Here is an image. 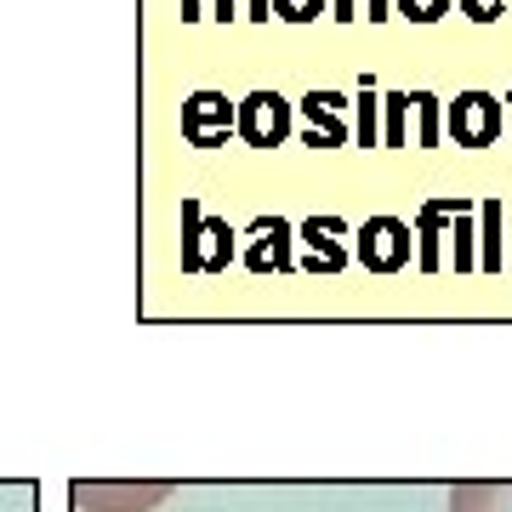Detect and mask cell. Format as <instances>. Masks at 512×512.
<instances>
[{
    "mask_svg": "<svg viewBox=\"0 0 512 512\" xmlns=\"http://www.w3.org/2000/svg\"><path fill=\"white\" fill-rule=\"evenodd\" d=\"M410 251H416V228L404 217H365L353 228V262L365 268V274H404L410 268Z\"/></svg>",
    "mask_w": 512,
    "mask_h": 512,
    "instance_id": "6da1fadb",
    "label": "cell"
},
{
    "mask_svg": "<svg viewBox=\"0 0 512 512\" xmlns=\"http://www.w3.org/2000/svg\"><path fill=\"white\" fill-rule=\"evenodd\" d=\"M296 131V103L279 97L274 86H256V92L239 97L234 109V137L245 148H285Z\"/></svg>",
    "mask_w": 512,
    "mask_h": 512,
    "instance_id": "7a4b0ae2",
    "label": "cell"
},
{
    "mask_svg": "<svg viewBox=\"0 0 512 512\" xmlns=\"http://www.w3.org/2000/svg\"><path fill=\"white\" fill-rule=\"evenodd\" d=\"M234 262V228L228 217H205V205L183 200V274H222Z\"/></svg>",
    "mask_w": 512,
    "mask_h": 512,
    "instance_id": "3957f363",
    "label": "cell"
},
{
    "mask_svg": "<svg viewBox=\"0 0 512 512\" xmlns=\"http://www.w3.org/2000/svg\"><path fill=\"white\" fill-rule=\"evenodd\" d=\"M74 512H154L171 495L165 478H80L74 484Z\"/></svg>",
    "mask_w": 512,
    "mask_h": 512,
    "instance_id": "277c9868",
    "label": "cell"
},
{
    "mask_svg": "<svg viewBox=\"0 0 512 512\" xmlns=\"http://www.w3.org/2000/svg\"><path fill=\"white\" fill-rule=\"evenodd\" d=\"M507 126V103L495 92H456V103L444 109V137L456 148H495Z\"/></svg>",
    "mask_w": 512,
    "mask_h": 512,
    "instance_id": "5b68a950",
    "label": "cell"
},
{
    "mask_svg": "<svg viewBox=\"0 0 512 512\" xmlns=\"http://www.w3.org/2000/svg\"><path fill=\"white\" fill-rule=\"evenodd\" d=\"M234 109L239 103H228V92H194L183 103V137L194 148H228V137H234Z\"/></svg>",
    "mask_w": 512,
    "mask_h": 512,
    "instance_id": "8992f818",
    "label": "cell"
},
{
    "mask_svg": "<svg viewBox=\"0 0 512 512\" xmlns=\"http://www.w3.org/2000/svg\"><path fill=\"white\" fill-rule=\"evenodd\" d=\"M342 234H348L342 217H308L302 228H296V239H302V262H296V268H308V274H342V268L353 262V251L342 245Z\"/></svg>",
    "mask_w": 512,
    "mask_h": 512,
    "instance_id": "52a82bcc",
    "label": "cell"
},
{
    "mask_svg": "<svg viewBox=\"0 0 512 512\" xmlns=\"http://www.w3.org/2000/svg\"><path fill=\"white\" fill-rule=\"evenodd\" d=\"M251 245H245V268L251 274H291L296 268V228L285 217H256Z\"/></svg>",
    "mask_w": 512,
    "mask_h": 512,
    "instance_id": "ba28073f",
    "label": "cell"
},
{
    "mask_svg": "<svg viewBox=\"0 0 512 512\" xmlns=\"http://www.w3.org/2000/svg\"><path fill=\"white\" fill-rule=\"evenodd\" d=\"M296 109H302V120H308V131H302V143H308V148H342L353 137L348 120H342V109H348V97H342V92L313 86Z\"/></svg>",
    "mask_w": 512,
    "mask_h": 512,
    "instance_id": "9c48e42d",
    "label": "cell"
},
{
    "mask_svg": "<svg viewBox=\"0 0 512 512\" xmlns=\"http://www.w3.org/2000/svg\"><path fill=\"white\" fill-rule=\"evenodd\" d=\"M461 211V194H439L416 211V268L421 274H439L444 268V228Z\"/></svg>",
    "mask_w": 512,
    "mask_h": 512,
    "instance_id": "30bf717a",
    "label": "cell"
},
{
    "mask_svg": "<svg viewBox=\"0 0 512 512\" xmlns=\"http://www.w3.org/2000/svg\"><path fill=\"white\" fill-rule=\"evenodd\" d=\"M501 217H507V205L495 200V194H484V200H478V268H484V274H501V268H507Z\"/></svg>",
    "mask_w": 512,
    "mask_h": 512,
    "instance_id": "8fae6325",
    "label": "cell"
},
{
    "mask_svg": "<svg viewBox=\"0 0 512 512\" xmlns=\"http://www.w3.org/2000/svg\"><path fill=\"white\" fill-rule=\"evenodd\" d=\"M450 512H512V478H473L450 490Z\"/></svg>",
    "mask_w": 512,
    "mask_h": 512,
    "instance_id": "7c38bea8",
    "label": "cell"
},
{
    "mask_svg": "<svg viewBox=\"0 0 512 512\" xmlns=\"http://www.w3.org/2000/svg\"><path fill=\"white\" fill-rule=\"evenodd\" d=\"M353 143L359 148H382V92L376 80H359V97H353Z\"/></svg>",
    "mask_w": 512,
    "mask_h": 512,
    "instance_id": "4fadbf2b",
    "label": "cell"
},
{
    "mask_svg": "<svg viewBox=\"0 0 512 512\" xmlns=\"http://www.w3.org/2000/svg\"><path fill=\"white\" fill-rule=\"evenodd\" d=\"M444 239H456V274H473L478 268V205L473 200H461V211L450 217V234Z\"/></svg>",
    "mask_w": 512,
    "mask_h": 512,
    "instance_id": "5bb4252c",
    "label": "cell"
},
{
    "mask_svg": "<svg viewBox=\"0 0 512 512\" xmlns=\"http://www.w3.org/2000/svg\"><path fill=\"white\" fill-rule=\"evenodd\" d=\"M382 148H410V92H382Z\"/></svg>",
    "mask_w": 512,
    "mask_h": 512,
    "instance_id": "9a60e30c",
    "label": "cell"
},
{
    "mask_svg": "<svg viewBox=\"0 0 512 512\" xmlns=\"http://www.w3.org/2000/svg\"><path fill=\"white\" fill-rule=\"evenodd\" d=\"M410 114H416V148H439L444 137V103L433 92H410Z\"/></svg>",
    "mask_w": 512,
    "mask_h": 512,
    "instance_id": "2e32d148",
    "label": "cell"
},
{
    "mask_svg": "<svg viewBox=\"0 0 512 512\" xmlns=\"http://www.w3.org/2000/svg\"><path fill=\"white\" fill-rule=\"evenodd\" d=\"M456 0H393V18H410V23H439Z\"/></svg>",
    "mask_w": 512,
    "mask_h": 512,
    "instance_id": "e0dca14e",
    "label": "cell"
},
{
    "mask_svg": "<svg viewBox=\"0 0 512 512\" xmlns=\"http://www.w3.org/2000/svg\"><path fill=\"white\" fill-rule=\"evenodd\" d=\"M319 12H330V0H274V18L285 23H313Z\"/></svg>",
    "mask_w": 512,
    "mask_h": 512,
    "instance_id": "ac0fdd59",
    "label": "cell"
},
{
    "mask_svg": "<svg viewBox=\"0 0 512 512\" xmlns=\"http://www.w3.org/2000/svg\"><path fill=\"white\" fill-rule=\"evenodd\" d=\"M461 6V18H473V23H495L501 12H512V0H456Z\"/></svg>",
    "mask_w": 512,
    "mask_h": 512,
    "instance_id": "d6986e66",
    "label": "cell"
},
{
    "mask_svg": "<svg viewBox=\"0 0 512 512\" xmlns=\"http://www.w3.org/2000/svg\"><path fill=\"white\" fill-rule=\"evenodd\" d=\"M239 18H251V23H268V18H274V0H245V6H239Z\"/></svg>",
    "mask_w": 512,
    "mask_h": 512,
    "instance_id": "ffe728a7",
    "label": "cell"
},
{
    "mask_svg": "<svg viewBox=\"0 0 512 512\" xmlns=\"http://www.w3.org/2000/svg\"><path fill=\"white\" fill-rule=\"evenodd\" d=\"M205 18H217V23H234V18H239V0H211V6H205Z\"/></svg>",
    "mask_w": 512,
    "mask_h": 512,
    "instance_id": "44dd1931",
    "label": "cell"
},
{
    "mask_svg": "<svg viewBox=\"0 0 512 512\" xmlns=\"http://www.w3.org/2000/svg\"><path fill=\"white\" fill-rule=\"evenodd\" d=\"M359 12H365L370 23H387V18H393V0H365Z\"/></svg>",
    "mask_w": 512,
    "mask_h": 512,
    "instance_id": "7402d4cb",
    "label": "cell"
},
{
    "mask_svg": "<svg viewBox=\"0 0 512 512\" xmlns=\"http://www.w3.org/2000/svg\"><path fill=\"white\" fill-rule=\"evenodd\" d=\"M330 18H336V23H353V18H359V0H330Z\"/></svg>",
    "mask_w": 512,
    "mask_h": 512,
    "instance_id": "603a6c76",
    "label": "cell"
},
{
    "mask_svg": "<svg viewBox=\"0 0 512 512\" xmlns=\"http://www.w3.org/2000/svg\"><path fill=\"white\" fill-rule=\"evenodd\" d=\"M205 18V0H183V23H200Z\"/></svg>",
    "mask_w": 512,
    "mask_h": 512,
    "instance_id": "cb8c5ba5",
    "label": "cell"
},
{
    "mask_svg": "<svg viewBox=\"0 0 512 512\" xmlns=\"http://www.w3.org/2000/svg\"><path fill=\"white\" fill-rule=\"evenodd\" d=\"M501 103H507V143H512V86H507V97H501Z\"/></svg>",
    "mask_w": 512,
    "mask_h": 512,
    "instance_id": "d4e9b609",
    "label": "cell"
},
{
    "mask_svg": "<svg viewBox=\"0 0 512 512\" xmlns=\"http://www.w3.org/2000/svg\"><path fill=\"white\" fill-rule=\"evenodd\" d=\"M507 268H512V205H507Z\"/></svg>",
    "mask_w": 512,
    "mask_h": 512,
    "instance_id": "484cf974",
    "label": "cell"
}]
</instances>
